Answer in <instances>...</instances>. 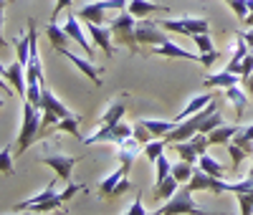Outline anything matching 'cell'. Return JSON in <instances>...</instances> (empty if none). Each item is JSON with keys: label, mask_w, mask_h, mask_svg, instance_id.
<instances>
[{"label": "cell", "mask_w": 253, "mask_h": 215, "mask_svg": "<svg viewBox=\"0 0 253 215\" xmlns=\"http://www.w3.org/2000/svg\"><path fill=\"white\" fill-rule=\"evenodd\" d=\"M41 117L43 109H38L36 104H31L28 99L23 101V122H20V132H18V144H15V155H23L26 149L41 137Z\"/></svg>", "instance_id": "1"}, {"label": "cell", "mask_w": 253, "mask_h": 215, "mask_svg": "<svg viewBox=\"0 0 253 215\" xmlns=\"http://www.w3.org/2000/svg\"><path fill=\"white\" fill-rule=\"evenodd\" d=\"M112 36L114 41H119L126 51L137 53L139 48V41H137V18L129 13V10H117L114 20H112Z\"/></svg>", "instance_id": "2"}, {"label": "cell", "mask_w": 253, "mask_h": 215, "mask_svg": "<svg viewBox=\"0 0 253 215\" xmlns=\"http://www.w3.org/2000/svg\"><path fill=\"white\" fill-rule=\"evenodd\" d=\"M129 0H96V3H89L76 10V15L86 23H99V26H107L109 23V13L114 10H124Z\"/></svg>", "instance_id": "3"}, {"label": "cell", "mask_w": 253, "mask_h": 215, "mask_svg": "<svg viewBox=\"0 0 253 215\" xmlns=\"http://www.w3.org/2000/svg\"><path fill=\"white\" fill-rule=\"evenodd\" d=\"M134 137V129L126 122H117V124H107V127H96V132L89 137H81L84 144H96V142H109V144H122L124 139Z\"/></svg>", "instance_id": "4"}, {"label": "cell", "mask_w": 253, "mask_h": 215, "mask_svg": "<svg viewBox=\"0 0 253 215\" xmlns=\"http://www.w3.org/2000/svg\"><path fill=\"white\" fill-rule=\"evenodd\" d=\"M180 213H203L200 205L193 200V190L187 187V182H185V187H180L175 192L170 200H165L162 208H157V215H180Z\"/></svg>", "instance_id": "5"}, {"label": "cell", "mask_w": 253, "mask_h": 215, "mask_svg": "<svg viewBox=\"0 0 253 215\" xmlns=\"http://www.w3.org/2000/svg\"><path fill=\"white\" fill-rule=\"evenodd\" d=\"M41 162L48 165V167H53L61 182H71V172H74L76 157L63 155L61 149H51V147L46 144V147H43V160H41Z\"/></svg>", "instance_id": "6"}, {"label": "cell", "mask_w": 253, "mask_h": 215, "mask_svg": "<svg viewBox=\"0 0 253 215\" xmlns=\"http://www.w3.org/2000/svg\"><path fill=\"white\" fill-rule=\"evenodd\" d=\"M162 28L180 36H198V33H210V23L205 18H180V20H162Z\"/></svg>", "instance_id": "7"}, {"label": "cell", "mask_w": 253, "mask_h": 215, "mask_svg": "<svg viewBox=\"0 0 253 215\" xmlns=\"http://www.w3.org/2000/svg\"><path fill=\"white\" fill-rule=\"evenodd\" d=\"M187 187L193 190V192H200V190H205V192H213V195H220V192H228V182H223V177L210 175V172H205V170H200V167L193 172V177H190Z\"/></svg>", "instance_id": "8"}, {"label": "cell", "mask_w": 253, "mask_h": 215, "mask_svg": "<svg viewBox=\"0 0 253 215\" xmlns=\"http://www.w3.org/2000/svg\"><path fill=\"white\" fill-rule=\"evenodd\" d=\"M137 41H139V43H150V46H162V43H167L170 38H167V36L155 26V20L139 18V20H137Z\"/></svg>", "instance_id": "9"}, {"label": "cell", "mask_w": 253, "mask_h": 215, "mask_svg": "<svg viewBox=\"0 0 253 215\" xmlns=\"http://www.w3.org/2000/svg\"><path fill=\"white\" fill-rule=\"evenodd\" d=\"M3 79L13 86L15 94L26 96V91H28V76H26V66L20 61L10 63V66H3Z\"/></svg>", "instance_id": "10"}, {"label": "cell", "mask_w": 253, "mask_h": 215, "mask_svg": "<svg viewBox=\"0 0 253 215\" xmlns=\"http://www.w3.org/2000/svg\"><path fill=\"white\" fill-rule=\"evenodd\" d=\"M86 33L91 36V41L96 43V48L104 51V56L112 58L114 56V46H112V26H99V23H86Z\"/></svg>", "instance_id": "11"}, {"label": "cell", "mask_w": 253, "mask_h": 215, "mask_svg": "<svg viewBox=\"0 0 253 215\" xmlns=\"http://www.w3.org/2000/svg\"><path fill=\"white\" fill-rule=\"evenodd\" d=\"M79 15H71L69 13V18H66V23H63V28H66V33L71 36V41H76L79 43V48L86 53L89 58H94V51H96V43H89L86 41V33H84V28H81V23L76 20Z\"/></svg>", "instance_id": "12"}, {"label": "cell", "mask_w": 253, "mask_h": 215, "mask_svg": "<svg viewBox=\"0 0 253 215\" xmlns=\"http://www.w3.org/2000/svg\"><path fill=\"white\" fill-rule=\"evenodd\" d=\"M61 53H63V56H66V58L71 61V66H76V69H79L84 76H86V79H91V81H94V86H101V71H99V69L94 66V63H91L94 58H91V61H86V58H81V56L71 53L69 48H63Z\"/></svg>", "instance_id": "13"}, {"label": "cell", "mask_w": 253, "mask_h": 215, "mask_svg": "<svg viewBox=\"0 0 253 215\" xmlns=\"http://www.w3.org/2000/svg\"><path fill=\"white\" fill-rule=\"evenodd\" d=\"M126 175H129V170H126L124 165H119V167L112 172V175H107V177L99 182V195H101V198H107V200L114 198V190L119 187V182H122Z\"/></svg>", "instance_id": "14"}, {"label": "cell", "mask_w": 253, "mask_h": 215, "mask_svg": "<svg viewBox=\"0 0 253 215\" xmlns=\"http://www.w3.org/2000/svg\"><path fill=\"white\" fill-rule=\"evenodd\" d=\"M124 112H126V94H119V96L112 101V106H109V109H107V112H104V114L99 117L96 127H107V124H117V122H122Z\"/></svg>", "instance_id": "15"}, {"label": "cell", "mask_w": 253, "mask_h": 215, "mask_svg": "<svg viewBox=\"0 0 253 215\" xmlns=\"http://www.w3.org/2000/svg\"><path fill=\"white\" fill-rule=\"evenodd\" d=\"M126 10L139 20V18L152 15V13H167V5L152 3V0H129V3H126Z\"/></svg>", "instance_id": "16"}, {"label": "cell", "mask_w": 253, "mask_h": 215, "mask_svg": "<svg viewBox=\"0 0 253 215\" xmlns=\"http://www.w3.org/2000/svg\"><path fill=\"white\" fill-rule=\"evenodd\" d=\"M152 53L155 56H167V58H193V61H200V53H190L185 48H180L177 43L167 41L162 46H152Z\"/></svg>", "instance_id": "17"}, {"label": "cell", "mask_w": 253, "mask_h": 215, "mask_svg": "<svg viewBox=\"0 0 253 215\" xmlns=\"http://www.w3.org/2000/svg\"><path fill=\"white\" fill-rule=\"evenodd\" d=\"M215 99V94H210V91H205V94H200V96H193V99H190L187 101V106H185V109L175 117V122L180 124L182 119H187V117H193V114H198L200 109H205V106L210 104V101H213Z\"/></svg>", "instance_id": "18"}, {"label": "cell", "mask_w": 253, "mask_h": 215, "mask_svg": "<svg viewBox=\"0 0 253 215\" xmlns=\"http://www.w3.org/2000/svg\"><path fill=\"white\" fill-rule=\"evenodd\" d=\"M203 84L208 86V89H228V86L241 84V76L233 74V71H220V74H210V76H205Z\"/></svg>", "instance_id": "19"}, {"label": "cell", "mask_w": 253, "mask_h": 215, "mask_svg": "<svg viewBox=\"0 0 253 215\" xmlns=\"http://www.w3.org/2000/svg\"><path fill=\"white\" fill-rule=\"evenodd\" d=\"M157 187H155V200L160 203V200H170L172 195H175V192L180 190V180L175 177V175H170V177H165L162 182H155Z\"/></svg>", "instance_id": "20"}, {"label": "cell", "mask_w": 253, "mask_h": 215, "mask_svg": "<svg viewBox=\"0 0 253 215\" xmlns=\"http://www.w3.org/2000/svg\"><path fill=\"white\" fill-rule=\"evenodd\" d=\"M46 36H48V43L61 53L63 48H66V43H69V33H66V28H61V26H56V23H48V28H46Z\"/></svg>", "instance_id": "21"}, {"label": "cell", "mask_w": 253, "mask_h": 215, "mask_svg": "<svg viewBox=\"0 0 253 215\" xmlns=\"http://www.w3.org/2000/svg\"><path fill=\"white\" fill-rule=\"evenodd\" d=\"M236 132H238V124H220L213 132H208V137H210V144H228Z\"/></svg>", "instance_id": "22"}, {"label": "cell", "mask_w": 253, "mask_h": 215, "mask_svg": "<svg viewBox=\"0 0 253 215\" xmlns=\"http://www.w3.org/2000/svg\"><path fill=\"white\" fill-rule=\"evenodd\" d=\"M175 152L180 155V160H185V162H190V165H198V160H200V152L195 149V144L190 142V139H185V142H175V144H170Z\"/></svg>", "instance_id": "23"}, {"label": "cell", "mask_w": 253, "mask_h": 215, "mask_svg": "<svg viewBox=\"0 0 253 215\" xmlns=\"http://www.w3.org/2000/svg\"><path fill=\"white\" fill-rule=\"evenodd\" d=\"M225 96H228L230 104L236 106V114L241 117L246 112V104H248V91H241L238 84H236V86H228V89H225Z\"/></svg>", "instance_id": "24"}, {"label": "cell", "mask_w": 253, "mask_h": 215, "mask_svg": "<svg viewBox=\"0 0 253 215\" xmlns=\"http://www.w3.org/2000/svg\"><path fill=\"white\" fill-rule=\"evenodd\" d=\"M233 144H238V147H243L246 152L253 157V124H248V127H238V132L233 134V139H230Z\"/></svg>", "instance_id": "25"}, {"label": "cell", "mask_w": 253, "mask_h": 215, "mask_svg": "<svg viewBox=\"0 0 253 215\" xmlns=\"http://www.w3.org/2000/svg\"><path fill=\"white\" fill-rule=\"evenodd\" d=\"M142 122L147 124V129L152 132V137H155V139H162L165 134H170L172 129L177 127V122H175V119H172V122H160V119H142Z\"/></svg>", "instance_id": "26"}, {"label": "cell", "mask_w": 253, "mask_h": 215, "mask_svg": "<svg viewBox=\"0 0 253 215\" xmlns=\"http://www.w3.org/2000/svg\"><path fill=\"white\" fill-rule=\"evenodd\" d=\"M198 167H200V170H205V172H210V175H215V177H223V175H225V167H223L215 157H210L208 152H205V155H200Z\"/></svg>", "instance_id": "27"}, {"label": "cell", "mask_w": 253, "mask_h": 215, "mask_svg": "<svg viewBox=\"0 0 253 215\" xmlns=\"http://www.w3.org/2000/svg\"><path fill=\"white\" fill-rule=\"evenodd\" d=\"M53 132H69V134H74V137H81V134H79V117H76V114L63 117V119L56 124Z\"/></svg>", "instance_id": "28"}, {"label": "cell", "mask_w": 253, "mask_h": 215, "mask_svg": "<svg viewBox=\"0 0 253 215\" xmlns=\"http://www.w3.org/2000/svg\"><path fill=\"white\" fill-rule=\"evenodd\" d=\"M155 167H157V170H155V180H157V182H162L165 177L172 175V162L167 160L165 155H160V157L155 160Z\"/></svg>", "instance_id": "29"}, {"label": "cell", "mask_w": 253, "mask_h": 215, "mask_svg": "<svg viewBox=\"0 0 253 215\" xmlns=\"http://www.w3.org/2000/svg\"><path fill=\"white\" fill-rule=\"evenodd\" d=\"M167 147H170V144H167L165 139H152V142H147V144H144V155L155 162L160 155H165V149H167Z\"/></svg>", "instance_id": "30"}, {"label": "cell", "mask_w": 253, "mask_h": 215, "mask_svg": "<svg viewBox=\"0 0 253 215\" xmlns=\"http://www.w3.org/2000/svg\"><path fill=\"white\" fill-rule=\"evenodd\" d=\"M193 172H195V170H193V165L185 162V160H182V162H177V165H172V175H175L182 185H185V182H190V177H193Z\"/></svg>", "instance_id": "31"}, {"label": "cell", "mask_w": 253, "mask_h": 215, "mask_svg": "<svg viewBox=\"0 0 253 215\" xmlns=\"http://www.w3.org/2000/svg\"><path fill=\"white\" fill-rule=\"evenodd\" d=\"M225 147H228V155H230V160H233V170H238V167H241V162H243L246 157H251L243 147H238V144H233V142H228Z\"/></svg>", "instance_id": "32"}, {"label": "cell", "mask_w": 253, "mask_h": 215, "mask_svg": "<svg viewBox=\"0 0 253 215\" xmlns=\"http://www.w3.org/2000/svg\"><path fill=\"white\" fill-rule=\"evenodd\" d=\"M236 198L241 203V215H251L253 213V190H241V192H236Z\"/></svg>", "instance_id": "33"}, {"label": "cell", "mask_w": 253, "mask_h": 215, "mask_svg": "<svg viewBox=\"0 0 253 215\" xmlns=\"http://www.w3.org/2000/svg\"><path fill=\"white\" fill-rule=\"evenodd\" d=\"M0 170L5 175H15V167H13V157H10V144H5L0 149Z\"/></svg>", "instance_id": "34"}, {"label": "cell", "mask_w": 253, "mask_h": 215, "mask_svg": "<svg viewBox=\"0 0 253 215\" xmlns=\"http://www.w3.org/2000/svg\"><path fill=\"white\" fill-rule=\"evenodd\" d=\"M132 129H134V139L137 142H142V144H147V142H152L155 137H152V132H150V129H147V124L139 119V122H134L132 124Z\"/></svg>", "instance_id": "35"}, {"label": "cell", "mask_w": 253, "mask_h": 215, "mask_svg": "<svg viewBox=\"0 0 253 215\" xmlns=\"http://www.w3.org/2000/svg\"><path fill=\"white\" fill-rule=\"evenodd\" d=\"M220 124H223V117H220V112L215 109L213 114H208V117H205V122H203V127H200V132L208 134V132H213V129L220 127Z\"/></svg>", "instance_id": "36"}, {"label": "cell", "mask_w": 253, "mask_h": 215, "mask_svg": "<svg viewBox=\"0 0 253 215\" xmlns=\"http://www.w3.org/2000/svg\"><path fill=\"white\" fill-rule=\"evenodd\" d=\"M225 3L230 5V10L236 13L238 20H246V15H248V0H225Z\"/></svg>", "instance_id": "37"}, {"label": "cell", "mask_w": 253, "mask_h": 215, "mask_svg": "<svg viewBox=\"0 0 253 215\" xmlns=\"http://www.w3.org/2000/svg\"><path fill=\"white\" fill-rule=\"evenodd\" d=\"M193 41H195V46H198V51H200V53L213 51V41H210V36H208V33H198V36H193Z\"/></svg>", "instance_id": "38"}, {"label": "cell", "mask_w": 253, "mask_h": 215, "mask_svg": "<svg viewBox=\"0 0 253 215\" xmlns=\"http://www.w3.org/2000/svg\"><path fill=\"white\" fill-rule=\"evenodd\" d=\"M124 215H147V210L142 208V195H137V198H134V203L124 210Z\"/></svg>", "instance_id": "39"}, {"label": "cell", "mask_w": 253, "mask_h": 215, "mask_svg": "<svg viewBox=\"0 0 253 215\" xmlns=\"http://www.w3.org/2000/svg\"><path fill=\"white\" fill-rule=\"evenodd\" d=\"M218 58H220V53H218L215 48H213V51H208V53H200V63H203L205 69H210V66H213V63H215Z\"/></svg>", "instance_id": "40"}, {"label": "cell", "mask_w": 253, "mask_h": 215, "mask_svg": "<svg viewBox=\"0 0 253 215\" xmlns=\"http://www.w3.org/2000/svg\"><path fill=\"white\" fill-rule=\"evenodd\" d=\"M251 71H253V51H248V53H246V58H243V66H241V81H243Z\"/></svg>", "instance_id": "41"}, {"label": "cell", "mask_w": 253, "mask_h": 215, "mask_svg": "<svg viewBox=\"0 0 253 215\" xmlns=\"http://www.w3.org/2000/svg\"><path fill=\"white\" fill-rule=\"evenodd\" d=\"M69 5H71V0H56V8H53V13H51V23L61 15V10H66Z\"/></svg>", "instance_id": "42"}, {"label": "cell", "mask_w": 253, "mask_h": 215, "mask_svg": "<svg viewBox=\"0 0 253 215\" xmlns=\"http://www.w3.org/2000/svg\"><path fill=\"white\" fill-rule=\"evenodd\" d=\"M126 190H132V180H129V175H126V177H124V180L119 182V187L114 190V198H122Z\"/></svg>", "instance_id": "43"}, {"label": "cell", "mask_w": 253, "mask_h": 215, "mask_svg": "<svg viewBox=\"0 0 253 215\" xmlns=\"http://www.w3.org/2000/svg\"><path fill=\"white\" fill-rule=\"evenodd\" d=\"M241 84H243V89L248 91V96H253V71H251V74H248V76H246Z\"/></svg>", "instance_id": "44"}, {"label": "cell", "mask_w": 253, "mask_h": 215, "mask_svg": "<svg viewBox=\"0 0 253 215\" xmlns=\"http://www.w3.org/2000/svg\"><path fill=\"white\" fill-rule=\"evenodd\" d=\"M243 38H246V43H248V46H251V51H253V28H248L246 33H241Z\"/></svg>", "instance_id": "45"}, {"label": "cell", "mask_w": 253, "mask_h": 215, "mask_svg": "<svg viewBox=\"0 0 253 215\" xmlns=\"http://www.w3.org/2000/svg\"><path fill=\"white\" fill-rule=\"evenodd\" d=\"M243 23H246L248 28H253V10H251V13L246 15V20H243Z\"/></svg>", "instance_id": "46"}]
</instances>
